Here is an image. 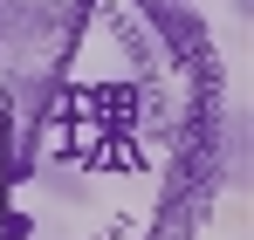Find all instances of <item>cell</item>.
Here are the masks:
<instances>
[]
</instances>
